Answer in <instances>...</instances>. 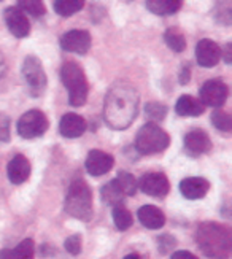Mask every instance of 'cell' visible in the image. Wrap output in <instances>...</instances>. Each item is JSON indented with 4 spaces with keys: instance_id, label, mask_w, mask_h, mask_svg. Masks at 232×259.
Instances as JSON below:
<instances>
[{
    "instance_id": "6da1fadb",
    "label": "cell",
    "mask_w": 232,
    "mask_h": 259,
    "mask_svg": "<svg viewBox=\"0 0 232 259\" xmlns=\"http://www.w3.org/2000/svg\"><path fill=\"white\" fill-rule=\"evenodd\" d=\"M138 94L127 84L110 89L105 99V119L113 129H126L137 116Z\"/></svg>"
},
{
    "instance_id": "d4e9b609",
    "label": "cell",
    "mask_w": 232,
    "mask_h": 259,
    "mask_svg": "<svg viewBox=\"0 0 232 259\" xmlns=\"http://www.w3.org/2000/svg\"><path fill=\"white\" fill-rule=\"evenodd\" d=\"M113 221H115V226L119 231H127L132 226V223H134L130 211L123 205L113 207Z\"/></svg>"
},
{
    "instance_id": "2e32d148",
    "label": "cell",
    "mask_w": 232,
    "mask_h": 259,
    "mask_svg": "<svg viewBox=\"0 0 232 259\" xmlns=\"http://www.w3.org/2000/svg\"><path fill=\"white\" fill-rule=\"evenodd\" d=\"M7 174H8V180L13 185L24 183L26 180L29 178V175H30V162H29V159L23 154L15 156L13 159L8 162Z\"/></svg>"
},
{
    "instance_id": "e575fe53",
    "label": "cell",
    "mask_w": 232,
    "mask_h": 259,
    "mask_svg": "<svg viewBox=\"0 0 232 259\" xmlns=\"http://www.w3.org/2000/svg\"><path fill=\"white\" fill-rule=\"evenodd\" d=\"M124 259H142V257H140V254H137V253H130V254L124 256Z\"/></svg>"
},
{
    "instance_id": "7402d4cb",
    "label": "cell",
    "mask_w": 232,
    "mask_h": 259,
    "mask_svg": "<svg viewBox=\"0 0 232 259\" xmlns=\"http://www.w3.org/2000/svg\"><path fill=\"white\" fill-rule=\"evenodd\" d=\"M101 196H102V200L110 207L123 205V200L126 197L123 194V191H121V188L118 186L116 180H112V182H108L107 185H104V188L101 191Z\"/></svg>"
},
{
    "instance_id": "d590c367",
    "label": "cell",
    "mask_w": 232,
    "mask_h": 259,
    "mask_svg": "<svg viewBox=\"0 0 232 259\" xmlns=\"http://www.w3.org/2000/svg\"><path fill=\"white\" fill-rule=\"evenodd\" d=\"M0 62H2V61H0ZM0 67H2V64H0Z\"/></svg>"
},
{
    "instance_id": "8fae6325",
    "label": "cell",
    "mask_w": 232,
    "mask_h": 259,
    "mask_svg": "<svg viewBox=\"0 0 232 259\" xmlns=\"http://www.w3.org/2000/svg\"><path fill=\"white\" fill-rule=\"evenodd\" d=\"M183 145H184L186 154L191 156V157H199L202 154L210 153V150H212V142H210V137L202 129H194V131L188 132L184 135Z\"/></svg>"
},
{
    "instance_id": "5bb4252c",
    "label": "cell",
    "mask_w": 232,
    "mask_h": 259,
    "mask_svg": "<svg viewBox=\"0 0 232 259\" xmlns=\"http://www.w3.org/2000/svg\"><path fill=\"white\" fill-rule=\"evenodd\" d=\"M196 59L197 64L201 67H205V69L215 67L221 59V48L213 40L204 38L196 47Z\"/></svg>"
},
{
    "instance_id": "83f0119b",
    "label": "cell",
    "mask_w": 232,
    "mask_h": 259,
    "mask_svg": "<svg viewBox=\"0 0 232 259\" xmlns=\"http://www.w3.org/2000/svg\"><path fill=\"white\" fill-rule=\"evenodd\" d=\"M212 122H213V126L221 132H229L232 129V118L229 113H226V111L215 110L212 113Z\"/></svg>"
},
{
    "instance_id": "cb8c5ba5",
    "label": "cell",
    "mask_w": 232,
    "mask_h": 259,
    "mask_svg": "<svg viewBox=\"0 0 232 259\" xmlns=\"http://www.w3.org/2000/svg\"><path fill=\"white\" fill-rule=\"evenodd\" d=\"M118 186L121 188V191H123V194L126 197L129 196H134L137 193V180L134 178V175L129 174V172H119L118 177L115 178Z\"/></svg>"
},
{
    "instance_id": "52a82bcc",
    "label": "cell",
    "mask_w": 232,
    "mask_h": 259,
    "mask_svg": "<svg viewBox=\"0 0 232 259\" xmlns=\"http://www.w3.org/2000/svg\"><path fill=\"white\" fill-rule=\"evenodd\" d=\"M23 76L29 86L32 96H41L47 89V75L43 70L41 62L35 56H27L23 64Z\"/></svg>"
},
{
    "instance_id": "9c48e42d",
    "label": "cell",
    "mask_w": 232,
    "mask_h": 259,
    "mask_svg": "<svg viewBox=\"0 0 232 259\" xmlns=\"http://www.w3.org/2000/svg\"><path fill=\"white\" fill-rule=\"evenodd\" d=\"M61 48L75 54H86L91 48V35L87 30L75 29L61 37Z\"/></svg>"
},
{
    "instance_id": "f1b7e54d",
    "label": "cell",
    "mask_w": 232,
    "mask_h": 259,
    "mask_svg": "<svg viewBox=\"0 0 232 259\" xmlns=\"http://www.w3.org/2000/svg\"><path fill=\"white\" fill-rule=\"evenodd\" d=\"M145 111H147V116L151 119V122L156 124L158 121H162L165 118L167 107H164L162 104H158V102H150V104H147Z\"/></svg>"
},
{
    "instance_id": "d6a6232c",
    "label": "cell",
    "mask_w": 232,
    "mask_h": 259,
    "mask_svg": "<svg viewBox=\"0 0 232 259\" xmlns=\"http://www.w3.org/2000/svg\"><path fill=\"white\" fill-rule=\"evenodd\" d=\"M221 56H223V61L226 64H230L232 62V45L230 43H227L226 47L221 50Z\"/></svg>"
},
{
    "instance_id": "4fadbf2b",
    "label": "cell",
    "mask_w": 232,
    "mask_h": 259,
    "mask_svg": "<svg viewBox=\"0 0 232 259\" xmlns=\"http://www.w3.org/2000/svg\"><path fill=\"white\" fill-rule=\"evenodd\" d=\"M4 18H5L8 30L12 32L15 37L24 38V37L29 35V32H30L29 19L19 8H16V7L7 8L5 13H4Z\"/></svg>"
},
{
    "instance_id": "7a4b0ae2",
    "label": "cell",
    "mask_w": 232,
    "mask_h": 259,
    "mask_svg": "<svg viewBox=\"0 0 232 259\" xmlns=\"http://www.w3.org/2000/svg\"><path fill=\"white\" fill-rule=\"evenodd\" d=\"M197 245L210 259H226L230 253V235L224 226L216 223H204L196 234Z\"/></svg>"
},
{
    "instance_id": "ba28073f",
    "label": "cell",
    "mask_w": 232,
    "mask_h": 259,
    "mask_svg": "<svg viewBox=\"0 0 232 259\" xmlns=\"http://www.w3.org/2000/svg\"><path fill=\"white\" fill-rule=\"evenodd\" d=\"M227 99V86L221 80H208L201 88V104L204 107H221Z\"/></svg>"
},
{
    "instance_id": "4dcf8cb0",
    "label": "cell",
    "mask_w": 232,
    "mask_h": 259,
    "mask_svg": "<svg viewBox=\"0 0 232 259\" xmlns=\"http://www.w3.org/2000/svg\"><path fill=\"white\" fill-rule=\"evenodd\" d=\"M175 237H172V235H167V234H164V235H161V237L158 239V248H159V251L162 253V254H165V253H169L173 246H175Z\"/></svg>"
},
{
    "instance_id": "e0dca14e",
    "label": "cell",
    "mask_w": 232,
    "mask_h": 259,
    "mask_svg": "<svg viewBox=\"0 0 232 259\" xmlns=\"http://www.w3.org/2000/svg\"><path fill=\"white\" fill-rule=\"evenodd\" d=\"M86 131V121L76 113H67L61 118L59 132L65 139H76Z\"/></svg>"
},
{
    "instance_id": "ffe728a7",
    "label": "cell",
    "mask_w": 232,
    "mask_h": 259,
    "mask_svg": "<svg viewBox=\"0 0 232 259\" xmlns=\"http://www.w3.org/2000/svg\"><path fill=\"white\" fill-rule=\"evenodd\" d=\"M181 2L180 0H148L147 2V8L154 15L159 16H169V15H175L176 11L181 8Z\"/></svg>"
},
{
    "instance_id": "5b68a950",
    "label": "cell",
    "mask_w": 232,
    "mask_h": 259,
    "mask_svg": "<svg viewBox=\"0 0 232 259\" xmlns=\"http://www.w3.org/2000/svg\"><path fill=\"white\" fill-rule=\"evenodd\" d=\"M170 139L169 134L164 129H161L154 122H147L145 126L137 132L135 137V148L140 154H156L162 153L169 146Z\"/></svg>"
},
{
    "instance_id": "9a60e30c",
    "label": "cell",
    "mask_w": 232,
    "mask_h": 259,
    "mask_svg": "<svg viewBox=\"0 0 232 259\" xmlns=\"http://www.w3.org/2000/svg\"><path fill=\"white\" fill-rule=\"evenodd\" d=\"M210 189V183L202 177H190L180 183V193L190 200L202 199Z\"/></svg>"
},
{
    "instance_id": "3957f363",
    "label": "cell",
    "mask_w": 232,
    "mask_h": 259,
    "mask_svg": "<svg viewBox=\"0 0 232 259\" xmlns=\"http://www.w3.org/2000/svg\"><path fill=\"white\" fill-rule=\"evenodd\" d=\"M61 78L64 86L67 88L70 105L73 107L84 105L87 93H89V84H87L86 75L81 67L73 61L65 62L61 69Z\"/></svg>"
},
{
    "instance_id": "d6986e66",
    "label": "cell",
    "mask_w": 232,
    "mask_h": 259,
    "mask_svg": "<svg viewBox=\"0 0 232 259\" xmlns=\"http://www.w3.org/2000/svg\"><path fill=\"white\" fill-rule=\"evenodd\" d=\"M175 110L176 113L180 116H201L204 111H205V107L201 104V100H197L196 97L193 96H181L178 100H176V105H175Z\"/></svg>"
},
{
    "instance_id": "30bf717a",
    "label": "cell",
    "mask_w": 232,
    "mask_h": 259,
    "mask_svg": "<svg viewBox=\"0 0 232 259\" xmlns=\"http://www.w3.org/2000/svg\"><path fill=\"white\" fill-rule=\"evenodd\" d=\"M138 189H142L143 193L151 196V197H164L169 194V180L164 174H158V172H151L147 174L140 178V182L137 183Z\"/></svg>"
},
{
    "instance_id": "7c38bea8",
    "label": "cell",
    "mask_w": 232,
    "mask_h": 259,
    "mask_svg": "<svg viewBox=\"0 0 232 259\" xmlns=\"http://www.w3.org/2000/svg\"><path fill=\"white\" fill-rule=\"evenodd\" d=\"M115 159L112 154H108L102 150H92L89 151L86 157V170L92 177H102L105 174H108L113 168Z\"/></svg>"
},
{
    "instance_id": "44dd1931",
    "label": "cell",
    "mask_w": 232,
    "mask_h": 259,
    "mask_svg": "<svg viewBox=\"0 0 232 259\" xmlns=\"http://www.w3.org/2000/svg\"><path fill=\"white\" fill-rule=\"evenodd\" d=\"M0 259H34V242L26 239L13 250H2Z\"/></svg>"
},
{
    "instance_id": "1f68e13d",
    "label": "cell",
    "mask_w": 232,
    "mask_h": 259,
    "mask_svg": "<svg viewBox=\"0 0 232 259\" xmlns=\"http://www.w3.org/2000/svg\"><path fill=\"white\" fill-rule=\"evenodd\" d=\"M170 259H199V257L196 254H193L191 251H183V250H180V251L172 253V257Z\"/></svg>"
},
{
    "instance_id": "f546056e",
    "label": "cell",
    "mask_w": 232,
    "mask_h": 259,
    "mask_svg": "<svg viewBox=\"0 0 232 259\" xmlns=\"http://www.w3.org/2000/svg\"><path fill=\"white\" fill-rule=\"evenodd\" d=\"M65 250L70 253L72 256H78L81 251V237L78 234L70 235V237L65 239Z\"/></svg>"
},
{
    "instance_id": "484cf974",
    "label": "cell",
    "mask_w": 232,
    "mask_h": 259,
    "mask_svg": "<svg viewBox=\"0 0 232 259\" xmlns=\"http://www.w3.org/2000/svg\"><path fill=\"white\" fill-rule=\"evenodd\" d=\"M164 40L167 43V47L173 50L175 53H181L186 48V40L183 37V33H180L176 29H169L164 33Z\"/></svg>"
},
{
    "instance_id": "277c9868",
    "label": "cell",
    "mask_w": 232,
    "mask_h": 259,
    "mask_svg": "<svg viewBox=\"0 0 232 259\" xmlns=\"http://www.w3.org/2000/svg\"><path fill=\"white\" fill-rule=\"evenodd\" d=\"M65 211L80 221H89L92 217V193L83 180H76L69 188L65 197Z\"/></svg>"
},
{
    "instance_id": "603a6c76",
    "label": "cell",
    "mask_w": 232,
    "mask_h": 259,
    "mask_svg": "<svg viewBox=\"0 0 232 259\" xmlns=\"http://www.w3.org/2000/svg\"><path fill=\"white\" fill-rule=\"evenodd\" d=\"M53 7L58 15L67 18L83 10L84 2L83 0H56V2H53Z\"/></svg>"
},
{
    "instance_id": "836d02e7",
    "label": "cell",
    "mask_w": 232,
    "mask_h": 259,
    "mask_svg": "<svg viewBox=\"0 0 232 259\" xmlns=\"http://www.w3.org/2000/svg\"><path fill=\"white\" fill-rule=\"evenodd\" d=\"M180 83L181 84H186L188 81H190V67H181V70H180Z\"/></svg>"
},
{
    "instance_id": "ac0fdd59",
    "label": "cell",
    "mask_w": 232,
    "mask_h": 259,
    "mask_svg": "<svg viewBox=\"0 0 232 259\" xmlns=\"http://www.w3.org/2000/svg\"><path fill=\"white\" fill-rule=\"evenodd\" d=\"M140 223L145 226L147 229H159L165 224V215L162 210H159L154 205H143L137 211Z\"/></svg>"
},
{
    "instance_id": "8992f818",
    "label": "cell",
    "mask_w": 232,
    "mask_h": 259,
    "mask_svg": "<svg viewBox=\"0 0 232 259\" xmlns=\"http://www.w3.org/2000/svg\"><path fill=\"white\" fill-rule=\"evenodd\" d=\"M48 118L40 110H29L18 121V134L26 140L41 137L48 131Z\"/></svg>"
},
{
    "instance_id": "4316f807",
    "label": "cell",
    "mask_w": 232,
    "mask_h": 259,
    "mask_svg": "<svg viewBox=\"0 0 232 259\" xmlns=\"http://www.w3.org/2000/svg\"><path fill=\"white\" fill-rule=\"evenodd\" d=\"M23 13L26 15H30L32 18H40L45 15V5H43V2H40V0H29V2H19L18 7Z\"/></svg>"
}]
</instances>
